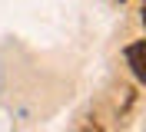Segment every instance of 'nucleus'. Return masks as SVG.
<instances>
[{"mask_svg":"<svg viewBox=\"0 0 146 132\" xmlns=\"http://www.w3.org/2000/svg\"><path fill=\"white\" fill-rule=\"evenodd\" d=\"M126 60H129L133 76H136L139 83H146V43H143V40L133 43V46H126Z\"/></svg>","mask_w":146,"mask_h":132,"instance_id":"1","label":"nucleus"}]
</instances>
